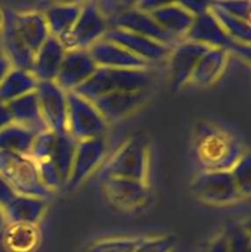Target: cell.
I'll use <instances>...</instances> for the list:
<instances>
[{
	"mask_svg": "<svg viewBox=\"0 0 251 252\" xmlns=\"http://www.w3.org/2000/svg\"><path fill=\"white\" fill-rule=\"evenodd\" d=\"M194 152L203 171H230L244 154L240 143L206 122L197 125L194 130Z\"/></svg>",
	"mask_w": 251,
	"mask_h": 252,
	"instance_id": "obj_1",
	"label": "cell"
},
{
	"mask_svg": "<svg viewBox=\"0 0 251 252\" xmlns=\"http://www.w3.org/2000/svg\"><path fill=\"white\" fill-rule=\"evenodd\" d=\"M152 83V75L147 69L97 68L94 75L74 93L89 101L120 91L145 90Z\"/></svg>",
	"mask_w": 251,
	"mask_h": 252,
	"instance_id": "obj_2",
	"label": "cell"
},
{
	"mask_svg": "<svg viewBox=\"0 0 251 252\" xmlns=\"http://www.w3.org/2000/svg\"><path fill=\"white\" fill-rule=\"evenodd\" d=\"M149 167V144L145 137L130 138L98 171L101 181L110 179H128L147 182Z\"/></svg>",
	"mask_w": 251,
	"mask_h": 252,
	"instance_id": "obj_3",
	"label": "cell"
},
{
	"mask_svg": "<svg viewBox=\"0 0 251 252\" xmlns=\"http://www.w3.org/2000/svg\"><path fill=\"white\" fill-rule=\"evenodd\" d=\"M0 175L16 194L46 199L52 194L42 184L36 164L30 157L0 150Z\"/></svg>",
	"mask_w": 251,
	"mask_h": 252,
	"instance_id": "obj_4",
	"label": "cell"
},
{
	"mask_svg": "<svg viewBox=\"0 0 251 252\" xmlns=\"http://www.w3.org/2000/svg\"><path fill=\"white\" fill-rule=\"evenodd\" d=\"M107 123L91 101L74 91L68 93L66 133L75 142L105 137Z\"/></svg>",
	"mask_w": 251,
	"mask_h": 252,
	"instance_id": "obj_5",
	"label": "cell"
},
{
	"mask_svg": "<svg viewBox=\"0 0 251 252\" xmlns=\"http://www.w3.org/2000/svg\"><path fill=\"white\" fill-rule=\"evenodd\" d=\"M185 39L203 44L208 48L223 49L228 53L240 56L246 61L250 59V46L238 43L231 39L220 26L218 20L212 14L211 9L194 17L193 24L187 32Z\"/></svg>",
	"mask_w": 251,
	"mask_h": 252,
	"instance_id": "obj_6",
	"label": "cell"
},
{
	"mask_svg": "<svg viewBox=\"0 0 251 252\" xmlns=\"http://www.w3.org/2000/svg\"><path fill=\"white\" fill-rule=\"evenodd\" d=\"M110 29L97 2H83L81 11L68 36L62 41L65 49H89L102 39Z\"/></svg>",
	"mask_w": 251,
	"mask_h": 252,
	"instance_id": "obj_7",
	"label": "cell"
},
{
	"mask_svg": "<svg viewBox=\"0 0 251 252\" xmlns=\"http://www.w3.org/2000/svg\"><path fill=\"white\" fill-rule=\"evenodd\" d=\"M192 192L199 201L213 206H226L244 198L230 171H203L192 182Z\"/></svg>",
	"mask_w": 251,
	"mask_h": 252,
	"instance_id": "obj_8",
	"label": "cell"
},
{
	"mask_svg": "<svg viewBox=\"0 0 251 252\" xmlns=\"http://www.w3.org/2000/svg\"><path fill=\"white\" fill-rule=\"evenodd\" d=\"M34 93L47 128L57 134H65L68 93L56 81H38Z\"/></svg>",
	"mask_w": 251,
	"mask_h": 252,
	"instance_id": "obj_9",
	"label": "cell"
},
{
	"mask_svg": "<svg viewBox=\"0 0 251 252\" xmlns=\"http://www.w3.org/2000/svg\"><path fill=\"white\" fill-rule=\"evenodd\" d=\"M106 153H107V143L105 137L76 142L66 187L69 189H75L76 187L80 186L90 175L102 166Z\"/></svg>",
	"mask_w": 251,
	"mask_h": 252,
	"instance_id": "obj_10",
	"label": "cell"
},
{
	"mask_svg": "<svg viewBox=\"0 0 251 252\" xmlns=\"http://www.w3.org/2000/svg\"><path fill=\"white\" fill-rule=\"evenodd\" d=\"M107 21L110 27H117V29L148 37L167 47H171L176 39L166 31H164L153 19L152 15L137 9L134 4L121 11L120 14L107 19Z\"/></svg>",
	"mask_w": 251,
	"mask_h": 252,
	"instance_id": "obj_11",
	"label": "cell"
},
{
	"mask_svg": "<svg viewBox=\"0 0 251 252\" xmlns=\"http://www.w3.org/2000/svg\"><path fill=\"white\" fill-rule=\"evenodd\" d=\"M97 69L89 49H66L56 84L64 91L70 93L80 88Z\"/></svg>",
	"mask_w": 251,
	"mask_h": 252,
	"instance_id": "obj_12",
	"label": "cell"
},
{
	"mask_svg": "<svg viewBox=\"0 0 251 252\" xmlns=\"http://www.w3.org/2000/svg\"><path fill=\"white\" fill-rule=\"evenodd\" d=\"M111 203L125 211H135L147 206L150 189L147 182L128 179H110L102 181Z\"/></svg>",
	"mask_w": 251,
	"mask_h": 252,
	"instance_id": "obj_13",
	"label": "cell"
},
{
	"mask_svg": "<svg viewBox=\"0 0 251 252\" xmlns=\"http://www.w3.org/2000/svg\"><path fill=\"white\" fill-rule=\"evenodd\" d=\"M103 38L115 42L126 51L134 54L135 57L147 63L161 61V59L166 58L171 52V47L165 46V44L148 38V37L140 36V34L133 33V32L126 31L122 29H117V27H110Z\"/></svg>",
	"mask_w": 251,
	"mask_h": 252,
	"instance_id": "obj_14",
	"label": "cell"
},
{
	"mask_svg": "<svg viewBox=\"0 0 251 252\" xmlns=\"http://www.w3.org/2000/svg\"><path fill=\"white\" fill-rule=\"evenodd\" d=\"M207 49L208 47L188 39H184L174 47L170 52L169 61L170 84L172 89L176 90L189 83L197 62Z\"/></svg>",
	"mask_w": 251,
	"mask_h": 252,
	"instance_id": "obj_15",
	"label": "cell"
},
{
	"mask_svg": "<svg viewBox=\"0 0 251 252\" xmlns=\"http://www.w3.org/2000/svg\"><path fill=\"white\" fill-rule=\"evenodd\" d=\"M97 68L147 69L148 63L129 53L115 42L102 38L89 48Z\"/></svg>",
	"mask_w": 251,
	"mask_h": 252,
	"instance_id": "obj_16",
	"label": "cell"
},
{
	"mask_svg": "<svg viewBox=\"0 0 251 252\" xmlns=\"http://www.w3.org/2000/svg\"><path fill=\"white\" fill-rule=\"evenodd\" d=\"M145 98V90L120 91L101 96L93 101L95 107L106 121V123L116 122L129 113L134 112Z\"/></svg>",
	"mask_w": 251,
	"mask_h": 252,
	"instance_id": "obj_17",
	"label": "cell"
},
{
	"mask_svg": "<svg viewBox=\"0 0 251 252\" xmlns=\"http://www.w3.org/2000/svg\"><path fill=\"white\" fill-rule=\"evenodd\" d=\"M14 10H4V25L1 29L4 56L9 59L12 68L31 71L33 65L34 53L26 47L16 33L12 22Z\"/></svg>",
	"mask_w": 251,
	"mask_h": 252,
	"instance_id": "obj_18",
	"label": "cell"
},
{
	"mask_svg": "<svg viewBox=\"0 0 251 252\" xmlns=\"http://www.w3.org/2000/svg\"><path fill=\"white\" fill-rule=\"evenodd\" d=\"M12 22H14L15 31L19 34L21 41L33 53H36L39 47L51 36L44 15L41 11L36 10L24 12L14 11Z\"/></svg>",
	"mask_w": 251,
	"mask_h": 252,
	"instance_id": "obj_19",
	"label": "cell"
},
{
	"mask_svg": "<svg viewBox=\"0 0 251 252\" xmlns=\"http://www.w3.org/2000/svg\"><path fill=\"white\" fill-rule=\"evenodd\" d=\"M65 47L61 39L49 36L34 53L31 73L38 81H54L65 56Z\"/></svg>",
	"mask_w": 251,
	"mask_h": 252,
	"instance_id": "obj_20",
	"label": "cell"
},
{
	"mask_svg": "<svg viewBox=\"0 0 251 252\" xmlns=\"http://www.w3.org/2000/svg\"><path fill=\"white\" fill-rule=\"evenodd\" d=\"M150 15L157 24L174 38H185L194 21L193 15L181 2L162 1Z\"/></svg>",
	"mask_w": 251,
	"mask_h": 252,
	"instance_id": "obj_21",
	"label": "cell"
},
{
	"mask_svg": "<svg viewBox=\"0 0 251 252\" xmlns=\"http://www.w3.org/2000/svg\"><path fill=\"white\" fill-rule=\"evenodd\" d=\"M6 105L10 111V115H11L12 122L15 125L26 128L36 135L48 129L43 117H42L41 108H39L38 100H37V95L34 91L21 96Z\"/></svg>",
	"mask_w": 251,
	"mask_h": 252,
	"instance_id": "obj_22",
	"label": "cell"
},
{
	"mask_svg": "<svg viewBox=\"0 0 251 252\" xmlns=\"http://www.w3.org/2000/svg\"><path fill=\"white\" fill-rule=\"evenodd\" d=\"M47 209L46 198L16 194L4 208L7 224L37 225Z\"/></svg>",
	"mask_w": 251,
	"mask_h": 252,
	"instance_id": "obj_23",
	"label": "cell"
},
{
	"mask_svg": "<svg viewBox=\"0 0 251 252\" xmlns=\"http://www.w3.org/2000/svg\"><path fill=\"white\" fill-rule=\"evenodd\" d=\"M229 53L223 49L208 48L197 62L189 83L197 86H209L224 73Z\"/></svg>",
	"mask_w": 251,
	"mask_h": 252,
	"instance_id": "obj_24",
	"label": "cell"
},
{
	"mask_svg": "<svg viewBox=\"0 0 251 252\" xmlns=\"http://www.w3.org/2000/svg\"><path fill=\"white\" fill-rule=\"evenodd\" d=\"M83 2H59L47 7L43 12L49 34L63 41L75 25Z\"/></svg>",
	"mask_w": 251,
	"mask_h": 252,
	"instance_id": "obj_25",
	"label": "cell"
},
{
	"mask_svg": "<svg viewBox=\"0 0 251 252\" xmlns=\"http://www.w3.org/2000/svg\"><path fill=\"white\" fill-rule=\"evenodd\" d=\"M38 80L31 71L11 68L0 83V102L9 103L21 96L33 93Z\"/></svg>",
	"mask_w": 251,
	"mask_h": 252,
	"instance_id": "obj_26",
	"label": "cell"
},
{
	"mask_svg": "<svg viewBox=\"0 0 251 252\" xmlns=\"http://www.w3.org/2000/svg\"><path fill=\"white\" fill-rule=\"evenodd\" d=\"M39 243L37 225L7 224L4 230L5 248L10 252H33Z\"/></svg>",
	"mask_w": 251,
	"mask_h": 252,
	"instance_id": "obj_27",
	"label": "cell"
},
{
	"mask_svg": "<svg viewBox=\"0 0 251 252\" xmlns=\"http://www.w3.org/2000/svg\"><path fill=\"white\" fill-rule=\"evenodd\" d=\"M36 134L15 123L0 130V150L30 157Z\"/></svg>",
	"mask_w": 251,
	"mask_h": 252,
	"instance_id": "obj_28",
	"label": "cell"
},
{
	"mask_svg": "<svg viewBox=\"0 0 251 252\" xmlns=\"http://www.w3.org/2000/svg\"><path fill=\"white\" fill-rule=\"evenodd\" d=\"M76 142L68 134H58L54 147L53 153H52L49 161L53 162L56 169L58 170L64 185L68 184L69 175H70L71 164H73L74 153H75ZM46 161V160H44Z\"/></svg>",
	"mask_w": 251,
	"mask_h": 252,
	"instance_id": "obj_29",
	"label": "cell"
},
{
	"mask_svg": "<svg viewBox=\"0 0 251 252\" xmlns=\"http://www.w3.org/2000/svg\"><path fill=\"white\" fill-rule=\"evenodd\" d=\"M211 11L214 15L220 26L223 27L224 31L228 33V36L235 42L245 46H250L251 39V25L250 21H245L239 17L231 16V15L226 14L223 10L218 9L211 2Z\"/></svg>",
	"mask_w": 251,
	"mask_h": 252,
	"instance_id": "obj_30",
	"label": "cell"
},
{
	"mask_svg": "<svg viewBox=\"0 0 251 252\" xmlns=\"http://www.w3.org/2000/svg\"><path fill=\"white\" fill-rule=\"evenodd\" d=\"M230 174L233 176L236 187L241 196L249 197L251 191V158L249 153H244L243 157L231 167Z\"/></svg>",
	"mask_w": 251,
	"mask_h": 252,
	"instance_id": "obj_31",
	"label": "cell"
},
{
	"mask_svg": "<svg viewBox=\"0 0 251 252\" xmlns=\"http://www.w3.org/2000/svg\"><path fill=\"white\" fill-rule=\"evenodd\" d=\"M138 241L139 239H108L93 244L85 252H133Z\"/></svg>",
	"mask_w": 251,
	"mask_h": 252,
	"instance_id": "obj_32",
	"label": "cell"
},
{
	"mask_svg": "<svg viewBox=\"0 0 251 252\" xmlns=\"http://www.w3.org/2000/svg\"><path fill=\"white\" fill-rule=\"evenodd\" d=\"M230 252H250V234L244 225L231 224L225 229Z\"/></svg>",
	"mask_w": 251,
	"mask_h": 252,
	"instance_id": "obj_33",
	"label": "cell"
},
{
	"mask_svg": "<svg viewBox=\"0 0 251 252\" xmlns=\"http://www.w3.org/2000/svg\"><path fill=\"white\" fill-rule=\"evenodd\" d=\"M175 246V239L171 235L157 238L139 239L133 252H171Z\"/></svg>",
	"mask_w": 251,
	"mask_h": 252,
	"instance_id": "obj_34",
	"label": "cell"
},
{
	"mask_svg": "<svg viewBox=\"0 0 251 252\" xmlns=\"http://www.w3.org/2000/svg\"><path fill=\"white\" fill-rule=\"evenodd\" d=\"M212 5L223 10L224 12L231 15V16L239 17L245 21H250L251 19L250 1H213Z\"/></svg>",
	"mask_w": 251,
	"mask_h": 252,
	"instance_id": "obj_35",
	"label": "cell"
},
{
	"mask_svg": "<svg viewBox=\"0 0 251 252\" xmlns=\"http://www.w3.org/2000/svg\"><path fill=\"white\" fill-rule=\"evenodd\" d=\"M204 252H230L228 235H226L225 230L221 231L219 235H217L216 238L213 239V241L209 244L207 251Z\"/></svg>",
	"mask_w": 251,
	"mask_h": 252,
	"instance_id": "obj_36",
	"label": "cell"
},
{
	"mask_svg": "<svg viewBox=\"0 0 251 252\" xmlns=\"http://www.w3.org/2000/svg\"><path fill=\"white\" fill-rule=\"evenodd\" d=\"M15 196H16V193H15L14 189L7 184L6 180L0 175V207L4 209Z\"/></svg>",
	"mask_w": 251,
	"mask_h": 252,
	"instance_id": "obj_37",
	"label": "cell"
},
{
	"mask_svg": "<svg viewBox=\"0 0 251 252\" xmlns=\"http://www.w3.org/2000/svg\"><path fill=\"white\" fill-rule=\"evenodd\" d=\"M194 17L198 16V15L203 14L204 11L209 10V6H211V2L206 1H184L181 2Z\"/></svg>",
	"mask_w": 251,
	"mask_h": 252,
	"instance_id": "obj_38",
	"label": "cell"
},
{
	"mask_svg": "<svg viewBox=\"0 0 251 252\" xmlns=\"http://www.w3.org/2000/svg\"><path fill=\"white\" fill-rule=\"evenodd\" d=\"M12 118L10 115V111L7 108V105L4 102H0V130L6 128L7 126L12 125Z\"/></svg>",
	"mask_w": 251,
	"mask_h": 252,
	"instance_id": "obj_39",
	"label": "cell"
},
{
	"mask_svg": "<svg viewBox=\"0 0 251 252\" xmlns=\"http://www.w3.org/2000/svg\"><path fill=\"white\" fill-rule=\"evenodd\" d=\"M11 64H10L9 59L4 56V53H0V83L2 81V79L6 76V74L9 73L10 69H11Z\"/></svg>",
	"mask_w": 251,
	"mask_h": 252,
	"instance_id": "obj_40",
	"label": "cell"
},
{
	"mask_svg": "<svg viewBox=\"0 0 251 252\" xmlns=\"http://www.w3.org/2000/svg\"><path fill=\"white\" fill-rule=\"evenodd\" d=\"M6 225H7V221H6V217H5V213H4V209L0 207V231L5 230Z\"/></svg>",
	"mask_w": 251,
	"mask_h": 252,
	"instance_id": "obj_41",
	"label": "cell"
},
{
	"mask_svg": "<svg viewBox=\"0 0 251 252\" xmlns=\"http://www.w3.org/2000/svg\"><path fill=\"white\" fill-rule=\"evenodd\" d=\"M2 25H4V10L0 9V31L2 29Z\"/></svg>",
	"mask_w": 251,
	"mask_h": 252,
	"instance_id": "obj_42",
	"label": "cell"
}]
</instances>
